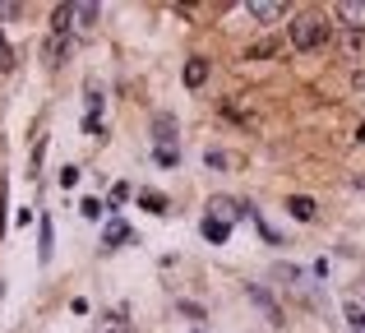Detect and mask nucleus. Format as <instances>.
Returning a JSON list of instances; mask_svg holds the SVG:
<instances>
[{"mask_svg":"<svg viewBox=\"0 0 365 333\" xmlns=\"http://www.w3.org/2000/svg\"><path fill=\"white\" fill-rule=\"evenodd\" d=\"M329 42V19L314 14V9H301L292 14V46L296 51H314V46Z\"/></svg>","mask_w":365,"mask_h":333,"instance_id":"f257e3e1","label":"nucleus"},{"mask_svg":"<svg viewBox=\"0 0 365 333\" xmlns=\"http://www.w3.org/2000/svg\"><path fill=\"white\" fill-rule=\"evenodd\" d=\"M227 236H232V227L222 222V217H204V241H213V245H222Z\"/></svg>","mask_w":365,"mask_h":333,"instance_id":"39448f33","label":"nucleus"},{"mask_svg":"<svg viewBox=\"0 0 365 333\" xmlns=\"http://www.w3.org/2000/svg\"><path fill=\"white\" fill-rule=\"evenodd\" d=\"M204 79H208V61L204 56H190L185 61V83L190 88H204Z\"/></svg>","mask_w":365,"mask_h":333,"instance_id":"20e7f679","label":"nucleus"},{"mask_svg":"<svg viewBox=\"0 0 365 333\" xmlns=\"http://www.w3.org/2000/svg\"><path fill=\"white\" fill-rule=\"evenodd\" d=\"M217 213H222V222L232 227V217L241 213V208H236V199H213V217H217Z\"/></svg>","mask_w":365,"mask_h":333,"instance_id":"9d476101","label":"nucleus"},{"mask_svg":"<svg viewBox=\"0 0 365 333\" xmlns=\"http://www.w3.org/2000/svg\"><path fill=\"white\" fill-rule=\"evenodd\" d=\"M83 217H102V199H83Z\"/></svg>","mask_w":365,"mask_h":333,"instance_id":"4468645a","label":"nucleus"},{"mask_svg":"<svg viewBox=\"0 0 365 333\" xmlns=\"http://www.w3.org/2000/svg\"><path fill=\"white\" fill-rule=\"evenodd\" d=\"M139 204L148 208V213H167V199H162L158 190H143V195H139Z\"/></svg>","mask_w":365,"mask_h":333,"instance_id":"1a4fd4ad","label":"nucleus"},{"mask_svg":"<svg viewBox=\"0 0 365 333\" xmlns=\"http://www.w3.org/2000/svg\"><path fill=\"white\" fill-rule=\"evenodd\" d=\"M74 24H79L83 33H88V28L98 24V5H74Z\"/></svg>","mask_w":365,"mask_h":333,"instance_id":"6e6552de","label":"nucleus"},{"mask_svg":"<svg viewBox=\"0 0 365 333\" xmlns=\"http://www.w3.org/2000/svg\"><path fill=\"white\" fill-rule=\"evenodd\" d=\"M37 255H42V264L51 260V222L42 217V245H37Z\"/></svg>","mask_w":365,"mask_h":333,"instance_id":"f8f14e48","label":"nucleus"},{"mask_svg":"<svg viewBox=\"0 0 365 333\" xmlns=\"http://www.w3.org/2000/svg\"><path fill=\"white\" fill-rule=\"evenodd\" d=\"M9 65H14V51H9V42L0 37V70H9Z\"/></svg>","mask_w":365,"mask_h":333,"instance_id":"ddd939ff","label":"nucleus"},{"mask_svg":"<svg viewBox=\"0 0 365 333\" xmlns=\"http://www.w3.org/2000/svg\"><path fill=\"white\" fill-rule=\"evenodd\" d=\"M333 14H338L347 28H356V33H361V28H365V0H342Z\"/></svg>","mask_w":365,"mask_h":333,"instance_id":"f03ea898","label":"nucleus"},{"mask_svg":"<svg viewBox=\"0 0 365 333\" xmlns=\"http://www.w3.org/2000/svg\"><path fill=\"white\" fill-rule=\"evenodd\" d=\"M287 213H296V217L310 222V217H314V199L310 195H292V199H287Z\"/></svg>","mask_w":365,"mask_h":333,"instance_id":"0eeeda50","label":"nucleus"},{"mask_svg":"<svg viewBox=\"0 0 365 333\" xmlns=\"http://www.w3.org/2000/svg\"><path fill=\"white\" fill-rule=\"evenodd\" d=\"M19 14V5H9V0H0V19H14Z\"/></svg>","mask_w":365,"mask_h":333,"instance_id":"2eb2a0df","label":"nucleus"},{"mask_svg":"<svg viewBox=\"0 0 365 333\" xmlns=\"http://www.w3.org/2000/svg\"><path fill=\"white\" fill-rule=\"evenodd\" d=\"M250 297H255V301H259V306H264V315H268V319H273V324H282V310H277V301H273V297H268V292H264V287H250Z\"/></svg>","mask_w":365,"mask_h":333,"instance_id":"423d86ee","label":"nucleus"},{"mask_svg":"<svg viewBox=\"0 0 365 333\" xmlns=\"http://www.w3.org/2000/svg\"><path fill=\"white\" fill-rule=\"evenodd\" d=\"M245 14H250V19H259V24H273V19L282 14V5H277V0H250Z\"/></svg>","mask_w":365,"mask_h":333,"instance_id":"7ed1b4c3","label":"nucleus"},{"mask_svg":"<svg viewBox=\"0 0 365 333\" xmlns=\"http://www.w3.org/2000/svg\"><path fill=\"white\" fill-rule=\"evenodd\" d=\"M125 241H130V227H125V222H111L107 227V245H125Z\"/></svg>","mask_w":365,"mask_h":333,"instance_id":"9b49d317","label":"nucleus"}]
</instances>
